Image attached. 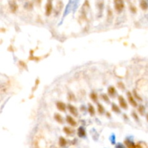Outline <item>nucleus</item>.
<instances>
[{"mask_svg":"<svg viewBox=\"0 0 148 148\" xmlns=\"http://www.w3.org/2000/svg\"><path fill=\"white\" fill-rule=\"evenodd\" d=\"M114 7L116 11L121 12L124 8V0H114Z\"/></svg>","mask_w":148,"mask_h":148,"instance_id":"obj_1","label":"nucleus"},{"mask_svg":"<svg viewBox=\"0 0 148 148\" xmlns=\"http://www.w3.org/2000/svg\"><path fill=\"white\" fill-rule=\"evenodd\" d=\"M126 145L128 146V148H137V146H136L133 142H131L129 141H126L125 142Z\"/></svg>","mask_w":148,"mask_h":148,"instance_id":"obj_20","label":"nucleus"},{"mask_svg":"<svg viewBox=\"0 0 148 148\" xmlns=\"http://www.w3.org/2000/svg\"><path fill=\"white\" fill-rule=\"evenodd\" d=\"M67 108L69 110V113L74 116H75V117L78 116V110H77V108L75 106H74L73 105L71 104H68L67 105Z\"/></svg>","mask_w":148,"mask_h":148,"instance_id":"obj_4","label":"nucleus"},{"mask_svg":"<svg viewBox=\"0 0 148 148\" xmlns=\"http://www.w3.org/2000/svg\"><path fill=\"white\" fill-rule=\"evenodd\" d=\"M10 7L11 12H15L17 10V8H18L17 4L14 2V1H11V2H10Z\"/></svg>","mask_w":148,"mask_h":148,"instance_id":"obj_11","label":"nucleus"},{"mask_svg":"<svg viewBox=\"0 0 148 148\" xmlns=\"http://www.w3.org/2000/svg\"><path fill=\"white\" fill-rule=\"evenodd\" d=\"M132 116H133L136 120H138V117H137V115L136 114L135 112H132Z\"/></svg>","mask_w":148,"mask_h":148,"instance_id":"obj_27","label":"nucleus"},{"mask_svg":"<svg viewBox=\"0 0 148 148\" xmlns=\"http://www.w3.org/2000/svg\"><path fill=\"white\" fill-rule=\"evenodd\" d=\"M77 134L80 137H85L86 135V132H85V129L82 127V126H80L78 130H77Z\"/></svg>","mask_w":148,"mask_h":148,"instance_id":"obj_8","label":"nucleus"},{"mask_svg":"<svg viewBox=\"0 0 148 148\" xmlns=\"http://www.w3.org/2000/svg\"><path fill=\"white\" fill-rule=\"evenodd\" d=\"M71 4H72V0H69V3H68V5L66 6V10H65V14H64V15H66L67 14H68V12H69V9L70 10V8H71Z\"/></svg>","mask_w":148,"mask_h":148,"instance_id":"obj_19","label":"nucleus"},{"mask_svg":"<svg viewBox=\"0 0 148 148\" xmlns=\"http://www.w3.org/2000/svg\"><path fill=\"white\" fill-rule=\"evenodd\" d=\"M118 87L121 89V90H124L125 89V86H124V84L123 82H118Z\"/></svg>","mask_w":148,"mask_h":148,"instance_id":"obj_24","label":"nucleus"},{"mask_svg":"<svg viewBox=\"0 0 148 148\" xmlns=\"http://www.w3.org/2000/svg\"><path fill=\"white\" fill-rule=\"evenodd\" d=\"M133 95H134V97H135V98H136L137 99H138V100H142V98L139 97V95H137L136 90H134V91H133Z\"/></svg>","mask_w":148,"mask_h":148,"instance_id":"obj_25","label":"nucleus"},{"mask_svg":"<svg viewBox=\"0 0 148 148\" xmlns=\"http://www.w3.org/2000/svg\"><path fill=\"white\" fill-rule=\"evenodd\" d=\"M147 120L148 121V114H147Z\"/></svg>","mask_w":148,"mask_h":148,"instance_id":"obj_28","label":"nucleus"},{"mask_svg":"<svg viewBox=\"0 0 148 148\" xmlns=\"http://www.w3.org/2000/svg\"><path fill=\"white\" fill-rule=\"evenodd\" d=\"M140 7L143 10H146L148 8V4L146 0H141L140 2Z\"/></svg>","mask_w":148,"mask_h":148,"instance_id":"obj_14","label":"nucleus"},{"mask_svg":"<svg viewBox=\"0 0 148 148\" xmlns=\"http://www.w3.org/2000/svg\"><path fill=\"white\" fill-rule=\"evenodd\" d=\"M66 122L71 126H77V122L75 120V119L73 117H71V116H66Z\"/></svg>","mask_w":148,"mask_h":148,"instance_id":"obj_7","label":"nucleus"},{"mask_svg":"<svg viewBox=\"0 0 148 148\" xmlns=\"http://www.w3.org/2000/svg\"><path fill=\"white\" fill-rule=\"evenodd\" d=\"M90 99H91L93 102H95V103H97V101H98V95L95 93L93 92V93H91L90 95Z\"/></svg>","mask_w":148,"mask_h":148,"instance_id":"obj_15","label":"nucleus"},{"mask_svg":"<svg viewBox=\"0 0 148 148\" xmlns=\"http://www.w3.org/2000/svg\"><path fill=\"white\" fill-rule=\"evenodd\" d=\"M108 93L109 95V96L114 98L116 94V90L115 88L113 87V86L109 87V88H108Z\"/></svg>","mask_w":148,"mask_h":148,"instance_id":"obj_9","label":"nucleus"},{"mask_svg":"<svg viewBox=\"0 0 148 148\" xmlns=\"http://www.w3.org/2000/svg\"><path fill=\"white\" fill-rule=\"evenodd\" d=\"M144 110H145L144 109V107L143 105H140V106L139 107V108H138V111H139V113L141 115H143Z\"/></svg>","mask_w":148,"mask_h":148,"instance_id":"obj_23","label":"nucleus"},{"mask_svg":"<svg viewBox=\"0 0 148 148\" xmlns=\"http://www.w3.org/2000/svg\"><path fill=\"white\" fill-rule=\"evenodd\" d=\"M112 110L115 113H120V108H119V106L117 105H116L115 103H112V106H111Z\"/></svg>","mask_w":148,"mask_h":148,"instance_id":"obj_18","label":"nucleus"},{"mask_svg":"<svg viewBox=\"0 0 148 148\" xmlns=\"http://www.w3.org/2000/svg\"><path fill=\"white\" fill-rule=\"evenodd\" d=\"M98 112L100 114H103L105 112L104 107L103 106V105L100 103H98Z\"/></svg>","mask_w":148,"mask_h":148,"instance_id":"obj_16","label":"nucleus"},{"mask_svg":"<svg viewBox=\"0 0 148 148\" xmlns=\"http://www.w3.org/2000/svg\"><path fill=\"white\" fill-rule=\"evenodd\" d=\"M68 100L70 101H75V100H76V98L72 93H69L68 94Z\"/></svg>","mask_w":148,"mask_h":148,"instance_id":"obj_21","label":"nucleus"},{"mask_svg":"<svg viewBox=\"0 0 148 148\" xmlns=\"http://www.w3.org/2000/svg\"><path fill=\"white\" fill-rule=\"evenodd\" d=\"M101 97H102V99L104 100L105 102H106V103H109V97L106 95V94H103L102 95H101Z\"/></svg>","mask_w":148,"mask_h":148,"instance_id":"obj_22","label":"nucleus"},{"mask_svg":"<svg viewBox=\"0 0 148 148\" xmlns=\"http://www.w3.org/2000/svg\"><path fill=\"white\" fill-rule=\"evenodd\" d=\"M126 95H127V98H128V100H129V103L132 105L133 107H137V103L136 102V100H135L134 98L133 94L131 93L130 92H127Z\"/></svg>","mask_w":148,"mask_h":148,"instance_id":"obj_2","label":"nucleus"},{"mask_svg":"<svg viewBox=\"0 0 148 148\" xmlns=\"http://www.w3.org/2000/svg\"><path fill=\"white\" fill-rule=\"evenodd\" d=\"M116 148H125V147H124L123 144H118L116 146Z\"/></svg>","mask_w":148,"mask_h":148,"instance_id":"obj_26","label":"nucleus"},{"mask_svg":"<svg viewBox=\"0 0 148 148\" xmlns=\"http://www.w3.org/2000/svg\"><path fill=\"white\" fill-rule=\"evenodd\" d=\"M88 110L90 114V115L93 116L95 114V108L93 105H91L90 103L88 104Z\"/></svg>","mask_w":148,"mask_h":148,"instance_id":"obj_12","label":"nucleus"},{"mask_svg":"<svg viewBox=\"0 0 148 148\" xmlns=\"http://www.w3.org/2000/svg\"><path fill=\"white\" fill-rule=\"evenodd\" d=\"M56 105L57 109L59 110L60 111H62V112H65L66 111L67 106H66L64 103H63L61 101H57L56 103Z\"/></svg>","mask_w":148,"mask_h":148,"instance_id":"obj_5","label":"nucleus"},{"mask_svg":"<svg viewBox=\"0 0 148 148\" xmlns=\"http://www.w3.org/2000/svg\"><path fill=\"white\" fill-rule=\"evenodd\" d=\"M54 119L59 124H63L64 122V119L60 114H55Z\"/></svg>","mask_w":148,"mask_h":148,"instance_id":"obj_10","label":"nucleus"},{"mask_svg":"<svg viewBox=\"0 0 148 148\" xmlns=\"http://www.w3.org/2000/svg\"><path fill=\"white\" fill-rule=\"evenodd\" d=\"M63 131L64 132V133L67 134V135H71V134L73 133V131H72V129H70L69 127H68V126H65V127H64V129H63Z\"/></svg>","mask_w":148,"mask_h":148,"instance_id":"obj_17","label":"nucleus"},{"mask_svg":"<svg viewBox=\"0 0 148 148\" xmlns=\"http://www.w3.org/2000/svg\"><path fill=\"white\" fill-rule=\"evenodd\" d=\"M53 10V5H52V2H51V0H49L48 3L46 5V15L47 16H49L50 15L52 12Z\"/></svg>","mask_w":148,"mask_h":148,"instance_id":"obj_6","label":"nucleus"},{"mask_svg":"<svg viewBox=\"0 0 148 148\" xmlns=\"http://www.w3.org/2000/svg\"><path fill=\"white\" fill-rule=\"evenodd\" d=\"M66 139L65 138H64V137H61L59 138V146L61 147H65L66 145Z\"/></svg>","mask_w":148,"mask_h":148,"instance_id":"obj_13","label":"nucleus"},{"mask_svg":"<svg viewBox=\"0 0 148 148\" xmlns=\"http://www.w3.org/2000/svg\"><path fill=\"white\" fill-rule=\"evenodd\" d=\"M119 105H120V107L123 109L126 110L128 108V105H127V103H126V100L124 99V98L122 96V95H120L119 96Z\"/></svg>","mask_w":148,"mask_h":148,"instance_id":"obj_3","label":"nucleus"}]
</instances>
